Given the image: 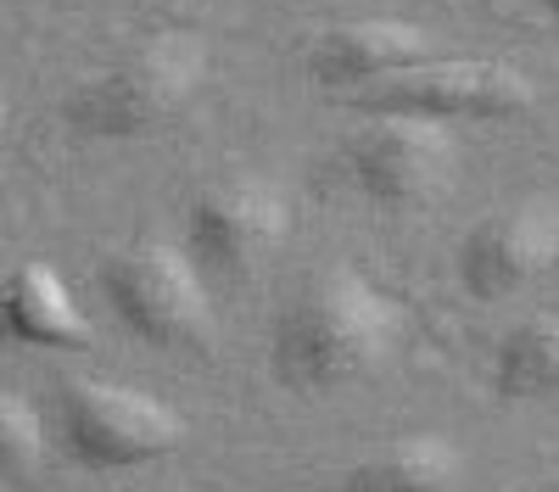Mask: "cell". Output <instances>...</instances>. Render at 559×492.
Instances as JSON below:
<instances>
[{"label": "cell", "mask_w": 559, "mask_h": 492, "mask_svg": "<svg viewBox=\"0 0 559 492\" xmlns=\"http://www.w3.org/2000/svg\"><path fill=\"white\" fill-rule=\"evenodd\" d=\"M403 347V302L336 263L280 308L269 364L292 392H342L381 375Z\"/></svg>", "instance_id": "obj_1"}, {"label": "cell", "mask_w": 559, "mask_h": 492, "mask_svg": "<svg viewBox=\"0 0 559 492\" xmlns=\"http://www.w3.org/2000/svg\"><path fill=\"white\" fill-rule=\"evenodd\" d=\"M207 84V45L191 28H157L134 39L118 62L73 84L62 101V129L79 141H146V134L168 129L185 107L202 96Z\"/></svg>", "instance_id": "obj_2"}, {"label": "cell", "mask_w": 559, "mask_h": 492, "mask_svg": "<svg viewBox=\"0 0 559 492\" xmlns=\"http://www.w3.org/2000/svg\"><path fill=\"white\" fill-rule=\"evenodd\" d=\"M102 286L112 302V320L146 347L163 352H191L207 347L218 320H213V286L191 263V252L174 241H134L107 257Z\"/></svg>", "instance_id": "obj_3"}, {"label": "cell", "mask_w": 559, "mask_h": 492, "mask_svg": "<svg viewBox=\"0 0 559 492\" xmlns=\"http://www.w3.org/2000/svg\"><path fill=\"white\" fill-rule=\"evenodd\" d=\"M292 236V196L269 173H224L202 185L185 207V252L207 275V286H247Z\"/></svg>", "instance_id": "obj_4"}, {"label": "cell", "mask_w": 559, "mask_h": 492, "mask_svg": "<svg viewBox=\"0 0 559 492\" xmlns=\"http://www.w3.org/2000/svg\"><path fill=\"white\" fill-rule=\"evenodd\" d=\"M185 415L168 397L123 381H68L62 386V447L84 470H140L168 459L185 442Z\"/></svg>", "instance_id": "obj_5"}, {"label": "cell", "mask_w": 559, "mask_h": 492, "mask_svg": "<svg viewBox=\"0 0 559 492\" xmlns=\"http://www.w3.org/2000/svg\"><path fill=\"white\" fill-rule=\"evenodd\" d=\"M347 173H353V185L386 213L431 207L453 191V179H459L453 123L376 112V123H364L347 141Z\"/></svg>", "instance_id": "obj_6"}, {"label": "cell", "mask_w": 559, "mask_h": 492, "mask_svg": "<svg viewBox=\"0 0 559 492\" xmlns=\"http://www.w3.org/2000/svg\"><path fill=\"white\" fill-rule=\"evenodd\" d=\"M537 101V84L509 68V62H481V57H426L408 73L376 84L358 107L369 112H403V118H515Z\"/></svg>", "instance_id": "obj_7"}, {"label": "cell", "mask_w": 559, "mask_h": 492, "mask_svg": "<svg viewBox=\"0 0 559 492\" xmlns=\"http://www.w3.org/2000/svg\"><path fill=\"white\" fill-rule=\"evenodd\" d=\"M559 263V202L515 196L471 224L459 241V286L476 302H503L537 286Z\"/></svg>", "instance_id": "obj_8"}, {"label": "cell", "mask_w": 559, "mask_h": 492, "mask_svg": "<svg viewBox=\"0 0 559 492\" xmlns=\"http://www.w3.org/2000/svg\"><path fill=\"white\" fill-rule=\"evenodd\" d=\"M437 51L431 28H419L408 17L376 12V17H347L331 23L324 34L308 39V73L324 89H342V96H369L376 84L408 73L414 62H426Z\"/></svg>", "instance_id": "obj_9"}, {"label": "cell", "mask_w": 559, "mask_h": 492, "mask_svg": "<svg viewBox=\"0 0 559 492\" xmlns=\"http://www.w3.org/2000/svg\"><path fill=\"white\" fill-rule=\"evenodd\" d=\"M0 336L45 352H79L90 347V313L51 263L28 257L0 280Z\"/></svg>", "instance_id": "obj_10"}, {"label": "cell", "mask_w": 559, "mask_h": 492, "mask_svg": "<svg viewBox=\"0 0 559 492\" xmlns=\"http://www.w3.org/2000/svg\"><path fill=\"white\" fill-rule=\"evenodd\" d=\"M459 470H464L459 442L437 431H408L369 447L342 476V492H453Z\"/></svg>", "instance_id": "obj_11"}, {"label": "cell", "mask_w": 559, "mask_h": 492, "mask_svg": "<svg viewBox=\"0 0 559 492\" xmlns=\"http://www.w3.org/2000/svg\"><path fill=\"white\" fill-rule=\"evenodd\" d=\"M492 386L509 403H543L559 397V302L526 313L509 325L492 352Z\"/></svg>", "instance_id": "obj_12"}, {"label": "cell", "mask_w": 559, "mask_h": 492, "mask_svg": "<svg viewBox=\"0 0 559 492\" xmlns=\"http://www.w3.org/2000/svg\"><path fill=\"white\" fill-rule=\"evenodd\" d=\"M51 442H45V420L28 397H17L12 386H0V481L28 487L39 481Z\"/></svg>", "instance_id": "obj_13"}, {"label": "cell", "mask_w": 559, "mask_h": 492, "mask_svg": "<svg viewBox=\"0 0 559 492\" xmlns=\"http://www.w3.org/2000/svg\"><path fill=\"white\" fill-rule=\"evenodd\" d=\"M45 7H57V12H84V7H102V0H45Z\"/></svg>", "instance_id": "obj_14"}, {"label": "cell", "mask_w": 559, "mask_h": 492, "mask_svg": "<svg viewBox=\"0 0 559 492\" xmlns=\"http://www.w3.org/2000/svg\"><path fill=\"white\" fill-rule=\"evenodd\" d=\"M543 12H548V17L559 23V0H543Z\"/></svg>", "instance_id": "obj_15"}, {"label": "cell", "mask_w": 559, "mask_h": 492, "mask_svg": "<svg viewBox=\"0 0 559 492\" xmlns=\"http://www.w3.org/2000/svg\"><path fill=\"white\" fill-rule=\"evenodd\" d=\"M0 134H7V96H0Z\"/></svg>", "instance_id": "obj_16"}, {"label": "cell", "mask_w": 559, "mask_h": 492, "mask_svg": "<svg viewBox=\"0 0 559 492\" xmlns=\"http://www.w3.org/2000/svg\"><path fill=\"white\" fill-rule=\"evenodd\" d=\"M548 492H559V476H554V481H548Z\"/></svg>", "instance_id": "obj_17"}]
</instances>
